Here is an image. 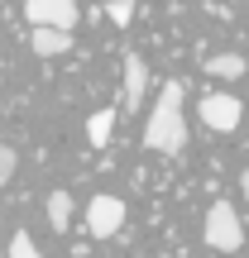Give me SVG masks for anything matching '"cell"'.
<instances>
[{
    "label": "cell",
    "mask_w": 249,
    "mask_h": 258,
    "mask_svg": "<svg viewBox=\"0 0 249 258\" xmlns=\"http://www.w3.org/2000/svg\"><path fill=\"white\" fill-rule=\"evenodd\" d=\"M144 148L148 153L177 158L187 148V115H182V82H163V96L154 101L144 120Z\"/></svg>",
    "instance_id": "cell-1"
},
{
    "label": "cell",
    "mask_w": 249,
    "mask_h": 258,
    "mask_svg": "<svg viewBox=\"0 0 249 258\" xmlns=\"http://www.w3.org/2000/svg\"><path fill=\"white\" fill-rule=\"evenodd\" d=\"M206 249L216 253H240L244 249V225H240V211H235L230 201H216L211 211H206Z\"/></svg>",
    "instance_id": "cell-2"
},
{
    "label": "cell",
    "mask_w": 249,
    "mask_h": 258,
    "mask_svg": "<svg viewBox=\"0 0 249 258\" xmlns=\"http://www.w3.org/2000/svg\"><path fill=\"white\" fill-rule=\"evenodd\" d=\"M24 19L34 29H63V34H72L77 0H24Z\"/></svg>",
    "instance_id": "cell-3"
},
{
    "label": "cell",
    "mask_w": 249,
    "mask_h": 258,
    "mask_svg": "<svg viewBox=\"0 0 249 258\" xmlns=\"http://www.w3.org/2000/svg\"><path fill=\"white\" fill-rule=\"evenodd\" d=\"M120 225H125V201L120 196H91L86 201V230L96 234V239H111V234H120Z\"/></svg>",
    "instance_id": "cell-4"
},
{
    "label": "cell",
    "mask_w": 249,
    "mask_h": 258,
    "mask_svg": "<svg viewBox=\"0 0 249 258\" xmlns=\"http://www.w3.org/2000/svg\"><path fill=\"white\" fill-rule=\"evenodd\" d=\"M240 96H202V124L216 129V134H230V129H240Z\"/></svg>",
    "instance_id": "cell-5"
},
{
    "label": "cell",
    "mask_w": 249,
    "mask_h": 258,
    "mask_svg": "<svg viewBox=\"0 0 249 258\" xmlns=\"http://www.w3.org/2000/svg\"><path fill=\"white\" fill-rule=\"evenodd\" d=\"M144 91H148V67L139 53H125V115L144 105Z\"/></svg>",
    "instance_id": "cell-6"
},
{
    "label": "cell",
    "mask_w": 249,
    "mask_h": 258,
    "mask_svg": "<svg viewBox=\"0 0 249 258\" xmlns=\"http://www.w3.org/2000/svg\"><path fill=\"white\" fill-rule=\"evenodd\" d=\"M29 48L38 57H63V53H72V34H63V29H34L29 34Z\"/></svg>",
    "instance_id": "cell-7"
},
{
    "label": "cell",
    "mask_w": 249,
    "mask_h": 258,
    "mask_svg": "<svg viewBox=\"0 0 249 258\" xmlns=\"http://www.w3.org/2000/svg\"><path fill=\"white\" fill-rule=\"evenodd\" d=\"M202 67H206L211 77H221V82H235V77H244V67H249V62H244L240 53H216V57H206Z\"/></svg>",
    "instance_id": "cell-8"
},
{
    "label": "cell",
    "mask_w": 249,
    "mask_h": 258,
    "mask_svg": "<svg viewBox=\"0 0 249 258\" xmlns=\"http://www.w3.org/2000/svg\"><path fill=\"white\" fill-rule=\"evenodd\" d=\"M48 225H53L58 234L72 225V196L67 191H48Z\"/></svg>",
    "instance_id": "cell-9"
},
{
    "label": "cell",
    "mask_w": 249,
    "mask_h": 258,
    "mask_svg": "<svg viewBox=\"0 0 249 258\" xmlns=\"http://www.w3.org/2000/svg\"><path fill=\"white\" fill-rule=\"evenodd\" d=\"M111 129H115V110H96L91 120H86V139H91V148L111 144Z\"/></svg>",
    "instance_id": "cell-10"
},
{
    "label": "cell",
    "mask_w": 249,
    "mask_h": 258,
    "mask_svg": "<svg viewBox=\"0 0 249 258\" xmlns=\"http://www.w3.org/2000/svg\"><path fill=\"white\" fill-rule=\"evenodd\" d=\"M5 258H43V253H38V244H34V234H29V230H15V234H10V244H5Z\"/></svg>",
    "instance_id": "cell-11"
},
{
    "label": "cell",
    "mask_w": 249,
    "mask_h": 258,
    "mask_svg": "<svg viewBox=\"0 0 249 258\" xmlns=\"http://www.w3.org/2000/svg\"><path fill=\"white\" fill-rule=\"evenodd\" d=\"M106 15H111V19H115V24H120V29H125V24H129V19H134V0H111V5H106Z\"/></svg>",
    "instance_id": "cell-12"
},
{
    "label": "cell",
    "mask_w": 249,
    "mask_h": 258,
    "mask_svg": "<svg viewBox=\"0 0 249 258\" xmlns=\"http://www.w3.org/2000/svg\"><path fill=\"white\" fill-rule=\"evenodd\" d=\"M15 167H19V158H15V148H5V144H0V186H5L10 177H15Z\"/></svg>",
    "instance_id": "cell-13"
},
{
    "label": "cell",
    "mask_w": 249,
    "mask_h": 258,
    "mask_svg": "<svg viewBox=\"0 0 249 258\" xmlns=\"http://www.w3.org/2000/svg\"><path fill=\"white\" fill-rule=\"evenodd\" d=\"M240 191H244V201H249V172H244V177H240Z\"/></svg>",
    "instance_id": "cell-14"
},
{
    "label": "cell",
    "mask_w": 249,
    "mask_h": 258,
    "mask_svg": "<svg viewBox=\"0 0 249 258\" xmlns=\"http://www.w3.org/2000/svg\"><path fill=\"white\" fill-rule=\"evenodd\" d=\"M0 258H5V244H0Z\"/></svg>",
    "instance_id": "cell-15"
}]
</instances>
